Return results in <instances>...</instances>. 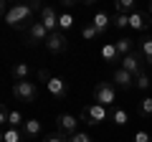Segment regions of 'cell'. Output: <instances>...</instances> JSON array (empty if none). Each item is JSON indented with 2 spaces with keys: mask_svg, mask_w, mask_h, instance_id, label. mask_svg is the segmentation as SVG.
Wrapping results in <instances>:
<instances>
[{
  "mask_svg": "<svg viewBox=\"0 0 152 142\" xmlns=\"http://www.w3.org/2000/svg\"><path fill=\"white\" fill-rule=\"evenodd\" d=\"M43 10V5H41V0H31V3H15V5H10V10L5 13V23L10 28H18V31H23V28H31L33 23H36V13Z\"/></svg>",
  "mask_w": 152,
  "mask_h": 142,
  "instance_id": "cell-1",
  "label": "cell"
},
{
  "mask_svg": "<svg viewBox=\"0 0 152 142\" xmlns=\"http://www.w3.org/2000/svg\"><path fill=\"white\" fill-rule=\"evenodd\" d=\"M117 102V86L112 81H99L94 86V104H102V107H112Z\"/></svg>",
  "mask_w": 152,
  "mask_h": 142,
  "instance_id": "cell-2",
  "label": "cell"
},
{
  "mask_svg": "<svg viewBox=\"0 0 152 142\" xmlns=\"http://www.w3.org/2000/svg\"><path fill=\"white\" fill-rule=\"evenodd\" d=\"M107 117H112V112H109L107 107H102V104L84 107V112H81V122H86V124H91V127H96V124H102V122H107Z\"/></svg>",
  "mask_w": 152,
  "mask_h": 142,
  "instance_id": "cell-3",
  "label": "cell"
},
{
  "mask_svg": "<svg viewBox=\"0 0 152 142\" xmlns=\"http://www.w3.org/2000/svg\"><path fill=\"white\" fill-rule=\"evenodd\" d=\"M13 97H15L18 102L33 104L38 99V86L33 81H15V84H13Z\"/></svg>",
  "mask_w": 152,
  "mask_h": 142,
  "instance_id": "cell-4",
  "label": "cell"
},
{
  "mask_svg": "<svg viewBox=\"0 0 152 142\" xmlns=\"http://www.w3.org/2000/svg\"><path fill=\"white\" fill-rule=\"evenodd\" d=\"M56 132H61V135L71 137L79 132V119H76L74 114H58L56 117Z\"/></svg>",
  "mask_w": 152,
  "mask_h": 142,
  "instance_id": "cell-5",
  "label": "cell"
},
{
  "mask_svg": "<svg viewBox=\"0 0 152 142\" xmlns=\"http://www.w3.org/2000/svg\"><path fill=\"white\" fill-rule=\"evenodd\" d=\"M48 36H51V33L46 31V26H43L41 20H36L31 28H28V43H31V46H38V43H43V46H46Z\"/></svg>",
  "mask_w": 152,
  "mask_h": 142,
  "instance_id": "cell-6",
  "label": "cell"
},
{
  "mask_svg": "<svg viewBox=\"0 0 152 142\" xmlns=\"http://www.w3.org/2000/svg\"><path fill=\"white\" fill-rule=\"evenodd\" d=\"M38 20L46 26V31H48V33H56V31H58V15H56V8L43 5V10L38 13Z\"/></svg>",
  "mask_w": 152,
  "mask_h": 142,
  "instance_id": "cell-7",
  "label": "cell"
},
{
  "mask_svg": "<svg viewBox=\"0 0 152 142\" xmlns=\"http://www.w3.org/2000/svg\"><path fill=\"white\" fill-rule=\"evenodd\" d=\"M46 48L51 51V53H64L66 48H69V38H66V33L56 31L48 36V41H46Z\"/></svg>",
  "mask_w": 152,
  "mask_h": 142,
  "instance_id": "cell-8",
  "label": "cell"
},
{
  "mask_svg": "<svg viewBox=\"0 0 152 142\" xmlns=\"http://www.w3.org/2000/svg\"><path fill=\"white\" fill-rule=\"evenodd\" d=\"M119 64H122V69L129 71L134 79L140 76V74H145V71H142V59H140V53H137V51H134V53H129V56H124Z\"/></svg>",
  "mask_w": 152,
  "mask_h": 142,
  "instance_id": "cell-9",
  "label": "cell"
},
{
  "mask_svg": "<svg viewBox=\"0 0 152 142\" xmlns=\"http://www.w3.org/2000/svg\"><path fill=\"white\" fill-rule=\"evenodd\" d=\"M46 89H48V94L56 97V99H64L66 94H69V84H66L61 76H51L48 81H46Z\"/></svg>",
  "mask_w": 152,
  "mask_h": 142,
  "instance_id": "cell-10",
  "label": "cell"
},
{
  "mask_svg": "<svg viewBox=\"0 0 152 142\" xmlns=\"http://www.w3.org/2000/svg\"><path fill=\"white\" fill-rule=\"evenodd\" d=\"M150 26H152V20H150V15H147V13L134 10V13L129 15V28H132V31H147Z\"/></svg>",
  "mask_w": 152,
  "mask_h": 142,
  "instance_id": "cell-11",
  "label": "cell"
},
{
  "mask_svg": "<svg viewBox=\"0 0 152 142\" xmlns=\"http://www.w3.org/2000/svg\"><path fill=\"white\" fill-rule=\"evenodd\" d=\"M114 81H117V86H119V89H132V86H134V76H132L129 71H124L122 66L114 71Z\"/></svg>",
  "mask_w": 152,
  "mask_h": 142,
  "instance_id": "cell-12",
  "label": "cell"
},
{
  "mask_svg": "<svg viewBox=\"0 0 152 142\" xmlns=\"http://www.w3.org/2000/svg\"><path fill=\"white\" fill-rule=\"evenodd\" d=\"M10 74H13V79H15V81H28V79H31V74H33V69L26 64V61H20V64H15V66L10 69Z\"/></svg>",
  "mask_w": 152,
  "mask_h": 142,
  "instance_id": "cell-13",
  "label": "cell"
},
{
  "mask_svg": "<svg viewBox=\"0 0 152 142\" xmlns=\"http://www.w3.org/2000/svg\"><path fill=\"white\" fill-rule=\"evenodd\" d=\"M91 26L99 31V36H104V33H107L109 28H112V18H109L107 13H96V15L91 18Z\"/></svg>",
  "mask_w": 152,
  "mask_h": 142,
  "instance_id": "cell-14",
  "label": "cell"
},
{
  "mask_svg": "<svg viewBox=\"0 0 152 142\" xmlns=\"http://www.w3.org/2000/svg\"><path fill=\"white\" fill-rule=\"evenodd\" d=\"M114 46H117V51H119L122 59H124V56H129V53H134V41H132L129 36H122V38H117V41H114Z\"/></svg>",
  "mask_w": 152,
  "mask_h": 142,
  "instance_id": "cell-15",
  "label": "cell"
},
{
  "mask_svg": "<svg viewBox=\"0 0 152 142\" xmlns=\"http://www.w3.org/2000/svg\"><path fill=\"white\" fill-rule=\"evenodd\" d=\"M134 10H137L134 0H117V3H114V13H127V15H132Z\"/></svg>",
  "mask_w": 152,
  "mask_h": 142,
  "instance_id": "cell-16",
  "label": "cell"
},
{
  "mask_svg": "<svg viewBox=\"0 0 152 142\" xmlns=\"http://www.w3.org/2000/svg\"><path fill=\"white\" fill-rule=\"evenodd\" d=\"M71 28H74V15H71V10H64L58 15V31L61 33H69Z\"/></svg>",
  "mask_w": 152,
  "mask_h": 142,
  "instance_id": "cell-17",
  "label": "cell"
},
{
  "mask_svg": "<svg viewBox=\"0 0 152 142\" xmlns=\"http://www.w3.org/2000/svg\"><path fill=\"white\" fill-rule=\"evenodd\" d=\"M102 59L109 61V64H114V61H119L122 56H119V51H117V46H114V43H107L102 48Z\"/></svg>",
  "mask_w": 152,
  "mask_h": 142,
  "instance_id": "cell-18",
  "label": "cell"
},
{
  "mask_svg": "<svg viewBox=\"0 0 152 142\" xmlns=\"http://www.w3.org/2000/svg\"><path fill=\"white\" fill-rule=\"evenodd\" d=\"M23 135H26V137H38V135H41V122H38V119H26V124H23Z\"/></svg>",
  "mask_w": 152,
  "mask_h": 142,
  "instance_id": "cell-19",
  "label": "cell"
},
{
  "mask_svg": "<svg viewBox=\"0 0 152 142\" xmlns=\"http://www.w3.org/2000/svg\"><path fill=\"white\" fill-rule=\"evenodd\" d=\"M140 53H142V59H145V64L152 66V38H142Z\"/></svg>",
  "mask_w": 152,
  "mask_h": 142,
  "instance_id": "cell-20",
  "label": "cell"
},
{
  "mask_svg": "<svg viewBox=\"0 0 152 142\" xmlns=\"http://www.w3.org/2000/svg\"><path fill=\"white\" fill-rule=\"evenodd\" d=\"M26 140V135H23L20 130H13V127H8L5 132H3V142H23Z\"/></svg>",
  "mask_w": 152,
  "mask_h": 142,
  "instance_id": "cell-21",
  "label": "cell"
},
{
  "mask_svg": "<svg viewBox=\"0 0 152 142\" xmlns=\"http://www.w3.org/2000/svg\"><path fill=\"white\" fill-rule=\"evenodd\" d=\"M112 119H114V124H119V127H124L127 122H129V114H127L122 107H114L112 109Z\"/></svg>",
  "mask_w": 152,
  "mask_h": 142,
  "instance_id": "cell-22",
  "label": "cell"
},
{
  "mask_svg": "<svg viewBox=\"0 0 152 142\" xmlns=\"http://www.w3.org/2000/svg\"><path fill=\"white\" fill-rule=\"evenodd\" d=\"M137 112H140V117L150 119V117H152V97H145V99H142L140 107H137Z\"/></svg>",
  "mask_w": 152,
  "mask_h": 142,
  "instance_id": "cell-23",
  "label": "cell"
},
{
  "mask_svg": "<svg viewBox=\"0 0 152 142\" xmlns=\"http://www.w3.org/2000/svg\"><path fill=\"white\" fill-rule=\"evenodd\" d=\"M112 26H114V28H119V31L129 28V15H127V13H114V18H112Z\"/></svg>",
  "mask_w": 152,
  "mask_h": 142,
  "instance_id": "cell-24",
  "label": "cell"
},
{
  "mask_svg": "<svg viewBox=\"0 0 152 142\" xmlns=\"http://www.w3.org/2000/svg\"><path fill=\"white\" fill-rule=\"evenodd\" d=\"M26 124V119H23V114L18 109H13L10 112V119H8V127H13V130H20V127Z\"/></svg>",
  "mask_w": 152,
  "mask_h": 142,
  "instance_id": "cell-25",
  "label": "cell"
},
{
  "mask_svg": "<svg viewBox=\"0 0 152 142\" xmlns=\"http://www.w3.org/2000/svg\"><path fill=\"white\" fill-rule=\"evenodd\" d=\"M134 86L140 89V91H147V89L152 86V79H150V74H140V76L134 79Z\"/></svg>",
  "mask_w": 152,
  "mask_h": 142,
  "instance_id": "cell-26",
  "label": "cell"
},
{
  "mask_svg": "<svg viewBox=\"0 0 152 142\" xmlns=\"http://www.w3.org/2000/svg\"><path fill=\"white\" fill-rule=\"evenodd\" d=\"M96 36H99V31H96V28L91 26V23L81 28V38H84V41H94V38H96Z\"/></svg>",
  "mask_w": 152,
  "mask_h": 142,
  "instance_id": "cell-27",
  "label": "cell"
},
{
  "mask_svg": "<svg viewBox=\"0 0 152 142\" xmlns=\"http://www.w3.org/2000/svg\"><path fill=\"white\" fill-rule=\"evenodd\" d=\"M69 142H94V140H91V135H89V132H81V130H79L76 135L69 137Z\"/></svg>",
  "mask_w": 152,
  "mask_h": 142,
  "instance_id": "cell-28",
  "label": "cell"
},
{
  "mask_svg": "<svg viewBox=\"0 0 152 142\" xmlns=\"http://www.w3.org/2000/svg\"><path fill=\"white\" fill-rule=\"evenodd\" d=\"M132 142H152V135L147 130H137L134 137H132Z\"/></svg>",
  "mask_w": 152,
  "mask_h": 142,
  "instance_id": "cell-29",
  "label": "cell"
},
{
  "mask_svg": "<svg viewBox=\"0 0 152 142\" xmlns=\"http://www.w3.org/2000/svg\"><path fill=\"white\" fill-rule=\"evenodd\" d=\"M43 142H69V137H66V135H61V132H53V135H48Z\"/></svg>",
  "mask_w": 152,
  "mask_h": 142,
  "instance_id": "cell-30",
  "label": "cell"
},
{
  "mask_svg": "<svg viewBox=\"0 0 152 142\" xmlns=\"http://www.w3.org/2000/svg\"><path fill=\"white\" fill-rule=\"evenodd\" d=\"M150 15H152V3H150Z\"/></svg>",
  "mask_w": 152,
  "mask_h": 142,
  "instance_id": "cell-31",
  "label": "cell"
}]
</instances>
